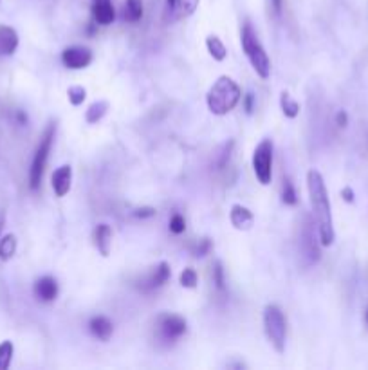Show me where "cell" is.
Segmentation results:
<instances>
[{"instance_id": "6", "label": "cell", "mask_w": 368, "mask_h": 370, "mask_svg": "<svg viewBox=\"0 0 368 370\" xmlns=\"http://www.w3.org/2000/svg\"><path fill=\"white\" fill-rule=\"evenodd\" d=\"M253 170H255V176H257L260 185H269L271 179H273V141L271 139H264L255 148V154H253Z\"/></svg>"}, {"instance_id": "27", "label": "cell", "mask_w": 368, "mask_h": 370, "mask_svg": "<svg viewBox=\"0 0 368 370\" xmlns=\"http://www.w3.org/2000/svg\"><path fill=\"white\" fill-rule=\"evenodd\" d=\"M197 282H199V276L197 273H195V269H192V267H186V269L181 273V285H183V287L193 289L197 285Z\"/></svg>"}, {"instance_id": "12", "label": "cell", "mask_w": 368, "mask_h": 370, "mask_svg": "<svg viewBox=\"0 0 368 370\" xmlns=\"http://www.w3.org/2000/svg\"><path fill=\"white\" fill-rule=\"evenodd\" d=\"M34 297L40 301H52L58 297V282L52 276H42L34 284Z\"/></svg>"}, {"instance_id": "20", "label": "cell", "mask_w": 368, "mask_h": 370, "mask_svg": "<svg viewBox=\"0 0 368 370\" xmlns=\"http://www.w3.org/2000/svg\"><path fill=\"white\" fill-rule=\"evenodd\" d=\"M125 20L139 22L143 17V0H127L125 4Z\"/></svg>"}, {"instance_id": "30", "label": "cell", "mask_w": 368, "mask_h": 370, "mask_svg": "<svg viewBox=\"0 0 368 370\" xmlns=\"http://www.w3.org/2000/svg\"><path fill=\"white\" fill-rule=\"evenodd\" d=\"M211 250V242L208 241V239H204V241H199V244L193 248V255L195 257H204V255H208V251Z\"/></svg>"}, {"instance_id": "5", "label": "cell", "mask_w": 368, "mask_h": 370, "mask_svg": "<svg viewBox=\"0 0 368 370\" xmlns=\"http://www.w3.org/2000/svg\"><path fill=\"white\" fill-rule=\"evenodd\" d=\"M264 329H266L267 340L273 345L276 353L282 354L285 350V338H287V325L285 316L282 309L276 306H267L264 309Z\"/></svg>"}, {"instance_id": "36", "label": "cell", "mask_w": 368, "mask_h": 370, "mask_svg": "<svg viewBox=\"0 0 368 370\" xmlns=\"http://www.w3.org/2000/svg\"><path fill=\"white\" fill-rule=\"evenodd\" d=\"M174 9H176V0H167V11L174 13Z\"/></svg>"}, {"instance_id": "16", "label": "cell", "mask_w": 368, "mask_h": 370, "mask_svg": "<svg viewBox=\"0 0 368 370\" xmlns=\"http://www.w3.org/2000/svg\"><path fill=\"white\" fill-rule=\"evenodd\" d=\"M94 246L98 248V251L103 257H108V255H111L112 229L108 224H99L98 228L94 229Z\"/></svg>"}, {"instance_id": "9", "label": "cell", "mask_w": 368, "mask_h": 370, "mask_svg": "<svg viewBox=\"0 0 368 370\" xmlns=\"http://www.w3.org/2000/svg\"><path fill=\"white\" fill-rule=\"evenodd\" d=\"M62 62L69 69H85L92 62V52L82 45H74V48H67L62 52Z\"/></svg>"}, {"instance_id": "1", "label": "cell", "mask_w": 368, "mask_h": 370, "mask_svg": "<svg viewBox=\"0 0 368 370\" xmlns=\"http://www.w3.org/2000/svg\"><path fill=\"white\" fill-rule=\"evenodd\" d=\"M307 188L309 197H311V206H313V215L316 220L318 237L321 246H332L336 239L334 224H332V211H330L329 194L323 177L318 170H309L307 173Z\"/></svg>"}, {"instance_id": "26", "label": "cell", "mask_w": 368, "mask_h": 370, "mask_svg": "<svg viewBox=\"0 0 368 370\" xmlns=\"http://www.w3.org/2000/svg\"><path fill=\"white\" fill-rule=\"evenodd\" d=\"M282 201L289 206L298 203V197H296V190L292 186V183L289 179H283V186H282Z\"/></svg>"}, {"instance_id": "13", "label": "cell", "mask_w": 368, "mask_h": 370, "mask_svg": "<svg viewBox=\"0 0 368 370\" xmlns=\"http://www.w3.org/2000/svg\"><path fill=\"white\" fill-rule=\"evenodd\" d=\"M92 17L99 26H108L116 18V11L111 0H94L92 4Z\"/></svg>"}, {"instance_id": "14", "label": "cell", "mask_w": 368, "mask_h": 370, "mask_svg": "<svg viewBox=\"0 0 368 370\" xmlns=\"http://www.w3.org/2000/svg\"><path fill=\"white\" fill-rule=\"evenodd\" d=\"M229 219H232V224L236 229H242V232H248V229L253 228L255 224V215L251 213V210H248L242 204H235L232 208V213H229Z\"/></svg>"}, {"instance_id": "4", "label": "cell", "mask_w": 368, "mask_h": 370, "mask_svg": "<svg viewBox=\"0 0 368 370\" xmlns=\"http://www.w3.org/2000/svg\"><path fill=\"white\" fill-rule=\"evenodd\" d=\"M55 132H56V125L55 123H49V127L43 132L42 139H40L38 147H36V152L33 155V163H31V170H29V186L31 190H36L42 183L43 172H45V164H48L49 159V152H51L52 147V139H55Z\"/></svg>"}, {"instance_id": "18", "label": "cell", "mask_w": 368, "mask_h": 370, "mask_svg": "<svg viewBox=\"0 0 368 370\" xmlns=\"http://www.w3.org/2000/svg\"><path fill=\"white\" fill-rule=\"evenodd\" d=\"M15 253H17V237L13 233L0 237V260L8 262V260L13 259Z\"/></svg>"}, {"instance_id": "39", "label": "cell", "mask_w": 368, "mask_h": 370, "mask_svg": "<svg viewBox=\"0 0 368 370\" xmlns=\"http://www.w3.org/2000/svg\"><path fill=\"white\" fill-rule=\"evenodd\" d=\"M365 318H367V323H368V311H367V316H365Z\"/></svg>"}, {"instance_id": "21", "label": "cell", "mask_w": 368, "mask_h": 370, "mask_svg": "<svg viewBox=\"0 0 368 370\" xmlns=\"http://www.w3.org/2000/svg\"><path fill=\"white\" fill-rule=\"evenodd\" d=\"M108 111V104L107 101H96V104H92L89 107V111H87L85 114V120L87 123H90V125H94V123H98L99 120H101L105 114H107Z\"/></svg>"}, {"instance_id": "17", "label": "cell", "mask_w": 368, "mask_h": 370, "mask_svg": "<svg viewBox=\"0 0 368 370\" xmlns=\"http://www.w3.org/2000/svg\"><path fill=\"white\" fill-rule=\"evenodd\" d=\"M89 329L90 332L101 341H108L111 340L112 332H114V327H112V322L105 316H94V318L89 322Z\"/></svg>"}, {"instance_id": "29", "label": "cell", "mask_w": 368, "mask_h": 370, "mask_svg": "<svg viewBox=\"0 0 368 370\" xmlns=\"http://www.w3.org/2000/svg\"><path fill=\"white\" fill-rule=\"evenodd\" d=\"M184 229H186V220H184L183 215L176 213L170 220V232L176 233V235H181V233H184Z\"/></svg>"}, {"instance_id": "22", "label": "cell", "mask_w": 368, "mask_h": 370, "mask_svg": "<svg viewBox=\"0 0 368 370\" xmlns=\"http://www.w3.org/2000/svg\"><path fill=\"white\" fill-rule=\"evenodd\" d=\"M199 2H201V0H176L174 13L177 15V18L190 17V15L195 13V9L199 8Z\"/></svg>"}, {"instance_id": "8", "label": "cell", "mask_w": 368, "mask_h": 370, "mask_svg": "<svg viewBox=\"0 0 368 370\" xmlns=\"http://www.w3.org/2000/svg\"><path fill=\"white\" fill-rule=\"evenodd\" d=\"M157 331L161 340L174 343L186 332V320L177 315H161L157 318Z\"/></svg>"}, {"instance_id": "23", "label": "cell", "mask_w": 368, "mask_h": 370, "mask_svg": "<svg viewBox=\"0 0 368 370\" xmlns=\"http://www.w3.org/2000/svg\"><path fill=\"white\" fill-rule=\"evenodd\" d=\"M280 105H282V111L287 118H296L300 114V104L295 101L287 92H282L280 96Z\"/></svg>"}, {"instance_id": "19", "label": "cell", "mask_w": 368, "mask_h": 370, "mask_svg": "<svg viewBox=\"0 0 368 370\" xmlns=\"http://www.w3.org/2000/svg\"><path fill=\"white\" fill-rule=\"evenodd\" d=\"M206 48H208L210 55L213 56V60L217 62L226 60L227 56L226 45H224L222 40L218 38V36H208V38H206Z\"/></svg>"}, {"instance_id": "33", "label": "cell", "mask_w": 368, "mask_h": 370, "mask_svg": "<svg viewBox=\"0 0 368 370\" xmlns=\"http://www.w3.org/2000/svg\"><path fill=\"white\" fill-rule=\"evenodd\" d=\"M253 104H255V96L246 94L244 105H246V111H248V114H251V112H253Z\"/></svg>"}, {"instance_id": "31", "label": "cell", "mask_w": 368, "mask_h": 370, "mask_svg": "<svg viewBox=\"0 0 368 370\" xmlns=\"http://www.w3.org/2000/svg\"><path fill=\"white\" fill-rule=\"evenodd\" d=\"M136 217H139V219H145V217H154L155 215V210L154 208H139V210L134 213Z\"/></svg>"}, {"instance_id": "3", "label": "cell", "mask_w": 368, "mask_h": 370, "mask_svg": "<svg viewBox=\"0 0 368 370\" xmlns=\"http://www.w3.org/2000/svg\"><path fill=\"white\" fill-rule=\"evenodd\" d=\"M242 48H244L246 56L251 62L253 69L257 71V74L260 78H269L271 74V60L267 56L266 49L262 48L260 40H258L257 33L251 27L249 22H246L244 27H242Z\"/></svg>"}, {"instance_id": "38", "label": "cell", "mask_w": 368, "mask_h": 370, "mask_svg": "<svg viewBox=\"0 0 368 370\" xmlns=\"http://www.w3.org/2000/svg\"><path fill=\"white\" fill-rule=\"evenodd\" d=\"M2 224H4V213L0 211V229H2Z\"/></svg>"}, {"instance_id": "25", "label": "cell", "mask_w": 368, "mask_h": 370, "mask_svg": "<svg viewBox=\"0 0 368 370\" xmlns=\"http://www.w3.org/2000/svg\"><path fill=\"white\" fill-rule=\"evenodd\" d=\"M67 96H69V101H71L74 107H78V105H82L83 101H85L87 91L82 85H74V87H69Z\"/></svg>"}, {"instance_id": "2", "label": "cell", "mask_w": 368, "mask_h": 370, "mask_svg": "<svg viewBox=\"0 0 368 370\" xmlns=\"http://www.w3.org/2000/svg\"><path fill=\"white\" fill-rule=\"evenodd\" d=\"M240 98H242L240 87L229 76H220L208 91L206 104H208V108L213 114L224 116V114H227V112L233 111L239 105Z\"/></svg>"}, {"instance_id": "28", "label": "cell", "mask_w": 368, "mask_h": 370, "mask_svg": "<svg viewBox=\"0 0 368 370\" xmlns=\"http://www.w3.org/2000/svg\"><path fill=\"white\" fill-rule=\"evenodd\" d=\"M213 284L218 291H222L224 293V289H226V278H224L222 264L218 262V260L213 264Z\"/></svg>"}, {"instance_id": "35", "label": "cell", "mask_w": 368, "mask_h": 370, "mask_svg": "<svg viewBox=\"0 0 368 370\" xmlns=\"http://www.w3.org/2000/svg\"><path fill=\"white\" fill-rule=\"evenodd\" d=\"M271 6H273L274 13L280 15L282 13V8H283V0H271Z\"/></svg>"}, {"instance_id": "10", "label": "cell", "mask_w": 368, "mask_h": 370, "mask_svg": "<svg viewBox=\"0 0 368 370\" xmlns=\"http://www.w3.org/2000/svg\"><path fill=\"white\" fill-rule=\"evenodd\" d=\"M71 183H73V168L69 164L56 168L51 177V185L56 197H65L69 194V190H71Z\"/></svg>"}, {"instance_id": "24", "label": "cell", "mask_w": 368, "mask_h": 370, "mask_svg": "<svg viewBox=\"0 0 368 370\" xmlns=\"http://www.w3.org/2000/svg\"><path fill=\"white\" fill-rule=\"evenodd\" d=\"M15 347L11 341H2L0 343V370H8L13 360Z\"/></svg>"}, {"instance_id": "37", "label": "cell", "mask_w": 368, "mask_h": 370, "mask_svg": "<svg viewBox=\"0 0 368 370\" xmlns=\"http://www.w3.org/2000/svg\"><path fill=\"white\" fill-rule=\"evenodd\" d=\"M17 120L20 121L22 125H24V123H26V121H27V118H26V114H24V112H18V114H17Z\"/></svg>"}, {"instance_id": "34", "label": "cell", "mask_w": 368, "mask_h": 370, "mask_svg": "<svg viewBox=\"0 0 368 370\" xmlns=\"http://www.w3.org/2000/svg\"><path fill=\"white\" fill-rule=\"evenodd\" d=\"M341 195H343V199H345V201H347V203H352V201H354V192H352L351 188H343L341 190Z\"/></svg>"}, {"instance_id": "15", "label": "cell", "mask_w": 368, "mask_h": 370, "mask_svg": "<svg viewBox=\"0 0 368 370\" xmlns=\"http://www.w3.org/2000/svg\"><path fill=\"white\" fill-rule=\"evenodd\" d=\"M18 48V35L13 27L0 26V55L11 56Z\"/></svg>"}, {"instance_id": "32", "label": "cell", "mask_w": 368, "mask_h": 370, "mask_svg": "<svg viewBox=\"0 0 368 370\" xmlns=\"http://www.w3.org/2000/svg\"><path fill=\"white\" fill-rule=\"evenodd\" d=\"M336 123H338V127H345L348 125V116H347V112L345 111H339L338 112V116H336Z\"/></svg>"}, {"instance_id": "7", "label": "cell", "mask_w": 368, "mask_h": 370, "mask_svg": "<svg viewBox=\"0 0 368 370\" xmlns=\"http://www.w3.org/2000/svg\"><path fill=\"white\" fill-rule=\"evenodd\" d=\"M300 251H302V259L305 260L307 266H313L320 260V242L316 241V235H314V222L311 220V217H307L304 224V229L300 233Z\"/></svg>"}, {"instance_id": "11", "label": "cell", "mask_w": 368, "mask_h": 370, "mask_svg": "<svg viewBox=\"0 0 368 370\" xmlns=\"http://www.w3.org/2000/svg\"><path fill=\"white\" fill-rule=\"evenodd\" d=\"M168 278H170V266L167 262H161L141 280V289H145V291L157 289L167 284Z\"/></svg>"}]
</instances>
